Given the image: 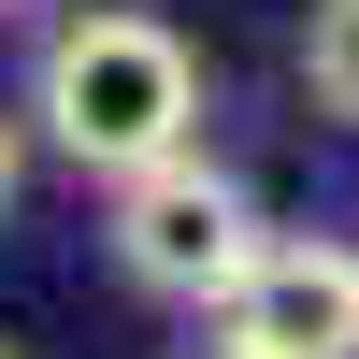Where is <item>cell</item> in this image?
Here are the masks:
<instances>
[{
    "label": "cell",
    "mask_w": 359,
    "mask_h": 359,
    "mask_svg": "<svg viewBox=\"0 0 359 359\" xmlns=\"http://www.w3.org/2000/svg\"><path fill=\"white\" fill-rule=\"evenodd\" d=\"M29 115L72 172H144L172 144H201V57L172 15H130V0H86V15L43 29V72H29Z\"/></svg>",
    "instance_id": "1"
},
{
    "label": "cell",
    "mask_w": 359,
    "mask_h": 359,
    "mask_svg": "<svg viewBox=\"0 0 359 359\" xmlns=\"http://www.w3.org/2000/svg\"><path fill=\"white\" fill-rule=\"evenodd\" d=\"M259 201H245V172H216L201 144H172V158H144V172H115V273L144 287V302H230V287L259 273Z\"/></svg>",
    "instance_id": "2"
},
{
    "label": "cell",
    "mask_w": 359,
    "mask_h": 359,
    "mask_svg": "<svg viewBox=\"0 0 359 359\" xmlns=\"http://www.w3.org/2000/svg\"><path fill=\"white\" fill-rule=\"evenodd\" d=\"M216 359H359V259L259 245V273L216 302Z\"/></svg>",
    "instance_id": "3"
},
{
    "label": "cell",
    "mask_w": 359,
    "mask_h": 359,
    "mask_svg": "<svg viewBox=\"0 0 359 359\" xmlns=\"http://www.w3.org/2000/svg\"><path fill=\"white\" fill-rule=\"evenodd\" d=\"M302 101L331 130H359V0H316L302 15Z\"/></svg>",
    "instance_id": "4"
},
{
    "label": "cell",
    "mask_w": 359,
    "mask_h": 359,
    "mask_svg": "<svg viewBox=\"0 0 359 359\" xmlns=\"http://www.w3.org/2000/svg\"><path fill=\"white\" fill-rule=\"evenodd\" d=\"M0 201H15V115H0Z\"/></svg>",
    "instance_id": "5"
},
{
    "label": "cell",
    "mask_w": 359,
    "mask_h": 359,
    "mask_svg": "<svg viewBox=\"0 0 359 359\" xmlns=\"http://www.w3.org/2000/svg\"><path fill=\"white\" fill-rule=\"evenodd\" d=\"M0 15H43V0H0Z\"/></svg>",
    "instance_id": "6"
},
{
    "label": "cell",
    "mask_w": 359,
    "mask_h": 359,
    "mask_svg": "<svg viewBox=\"0 0 359 359\" xmlns=\"http://www.w3.org/2000/svg\"><path fill=\"white\" fill-rule=\"evenodd\" d=\"M0 359H29V345H0Z\"/></svg>",
    "instance_id": "7"
}]
</instances>
